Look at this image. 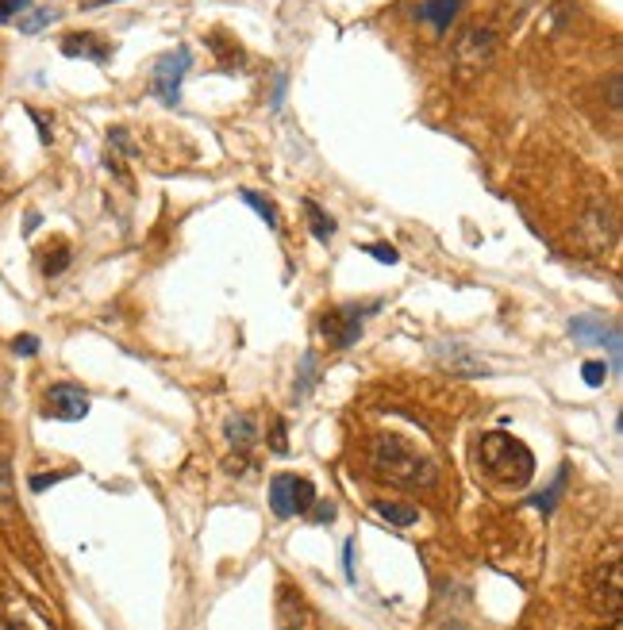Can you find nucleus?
Listing matches in <instances>:
<instances>
[{"instance_id": "1", "label": "nucleus", "mask_w": 623, "mask_h": 630, "mask_svg": "<svg viewBox=\"0 0 623 630\" xmlns=\"http://www.w3.org/2000/svg\"><path fill=\"white\" fill-rule=\"evenodd\" d=\"M370 469L378 481H389L396 489H427L435 485V462L412 450L401 434H378L370 442Z\"/></svg>"}, {"instance_id": "2", "label": "nucleus", "mask_w": 623, "mask_h": 630, "mask_svg": "<svg viewBox=\"0 0 623 630\" xmlns=\"http://www.w3.org/2000/svg\"><path fill=\"white\" fill-rule=\"evenodd\" d=\"M477 465L485 469L489 481L505 485V489H523L535 477V454L505 431L482 434V442H477Z\"/></svg>"}, {"instance_id": "3", "label": "nucleus", "mask_w": 623, "mask_h": 630, "mask_svg": "<svg viewBox=\"0 0 623 630\" xmlns=\"http://www.w3.org/2000/svg\"><path fill=\"white\" fill-rule=\"evenodd\" d=\"M493 58H497V35L489 27H465L450 50V62L462 78H477L482 70H489Z\"/></svg>"}, {"instance_id": "4", "label": "nucleus", "mask_w": 623, "mask_h": 630, "mask_svg": "<svg viewBox=\"0 0 623 630\" xmlns=\"http://www.w3.org/2000/svg\"><path fill=\"white\" fill-rule=\"evenodd\" d=\"M312 500H316V489H312V481H304V477L281 472V477H274V481H269V512H274L277 520L308 515Z\"/></svg>"}, {"instance_id": "5", "label": "nucleus", "mask_w": 623, "mask_h": 630, "mask_svg": "<svg viewBox=\"0 0 623 630\" xmlns=\"http://www.w3.org/2000/svg\"><path fill=\"white\" fill-rule=\"evenodd\" d=\"M193 66V50L189 47H177L170 55H162L150 70V93L159 96L162 104H177L182 101V81Z\"/></svg>"}, {"instance_id": "6", "label": "nucleus", "mask_w": 623, "mask_h": 630, "mask_svg": "<svg viewBox=\"0 0 623 630\" xmlns=\"http://www.w3.org/2000/svg\"><path fill=\"white\" fill-rule=\"evenodd\" d=\"M577 238H581V246L585 250L597 258V254H604V250H612V243H615V212H612V205L608 200H589V208H585V215H581V228H577Z\"/></svg>"}, {"instance_id": "7", "label": "nucleus", "mask_w": 623, "mask_h": 630, "mask_svg": "<svg viewBox=\"0 0 623 630\" xmlns=\"http://www.w3.org/2000/svg\"><path fill=\"white\" fill-rule=\"evenodd\" d=\"M362 315H366V307H358V304L324 312V319H320V335L327 339V347H332V350L355 347L358 335H362Z\"/></svg>"}, {"instance_id": "8", "label": "nucleus", "mask_w": 623, "mask_h": 630, "mask_svg": "<svg viewBox=\"0 0 623 630\" xmlns=\"http://www.w3.org/2000/svg\"><path fill=\"white\" fill-rule=\"evenodd\" d=\"M592 607H597L600 615L620 619V607H623V565H620V558H612L608 565H600L597 576H592Z\"/></svg>"}, {"instance_id": "9", "label": "nucleus", "mask_w": 623, "mask_h": 630, "mask_svg": "<svg viewBox=\"0 0 623 630\" xmlns=\"http://www.w3.org/2000/svg\"><path fill=\"white\" fill-rule=\"evenodd\" d=\"M43 411H47L50 419L73 423V419L89 416V396L81 393L78 385H55V388H47V396H43Z\"/></svg>"}, {"instance_id": "10", "label": "nucleus", "mask_w": 623, "mask_h": 630, "mask_svg": "<svg viewBox=\"0 0 623 630\" xmlns=\"http://www.w3.org/2000/svg\"><path fill=\"white\" fill-rule=\"evenodd\" d=\"M277 622H281V630L312 627V611H308L304 596H300L292 584H281V588H277Z\"/></svg>"}, {"instance_id": "11", "label": "nucleus", "mask_w": 623, "mask_h": 630, "mask_svg": "<svg viewBox=\"0 0 623 630\" xmlns=\"http://www.w3.org/2000/svg\"><path fill=\"white\" fill-rule=\"evenodd\" d=\"M62 55L66 58H89V62L104 66L112 50H108V43H101V35L78 32V35H66V39H62Z\"/></svg>"}, {"instance_id": "12", "label": "nucleus", "mask_w": 623, "mask_h": 630, "mask_svg": "<svg viewBox=\"0 0 623 630\" xmlns=\"http://www.w3.org/2000/svg\"><path fill=\"white\" fill-rule=\"evenodd\" d=\"M439 362H442V370H450L454 377H485V373H489L482 362H477V358L465 354V347H450V350L442 347L439 350Z\"/></svg>"}, {"instance_id": "13", "label": "nucleus", "mask_w": 623, "mask_h": 630, "mask_svg": "<svg viewBox=\"0 0 623 630\" xmlns=\"http://www.w3.org/2000/svg\"><path fill=\"white\" fill-rule=\"evenodd\" d=\"M458 4H462V0H424V4H419V20H427V24L442 35L450 32V20L458 16Z\"/></svg>"}, {"instance_id": "14", "label": "nucleus", "mask_w": 623, "mask_h": 630, "mask_svg": "<svg viewBox=\"0 0 623 630\" xmlns=\"http://www.w3.org/2000/svg\"><path fill=\"white\" fill-rule=\"evenodd\" d=\"M569 335L581 342H604V339L612 342V339H620V327L604 324V319H574V324H569Z\"/></svg>"}, {"instance_id": "15", "label": "nucleus", "mask_w": 623, "mask_h": 630, "mask_svg": "<svg viewBox=\"0 0 623 630\" xmlns=\"http://www.w3.org/2000/svg\"><path fill=\"white\" fill-rule=\"evenodd\" d=\"M373 512L381 515L385 523H393V527H412V523H419V512L412 504H393V500H373Z\"/></svg>"}, {"instance_id": "16", "label": "nucleus", "mask_w": 623, "mask_h": 630, "mask_svg": "<svg viewBox=\"0 0 623 630\" xmlns=\"http://www.w3.org/2000/svg\"><path fill=\"white\" fill-rule=\"evenodd\" d=\"M304 215H308V231L320 238V243H332L335 235V220L316 205V200H304Z\"/></svg>"}, {"instance_id": "17", "label": "nucleus", "mask_w": 623, "mask_h": 630, "mask_svg": "<svg viewBox=\"0 0 623 630\" xmlns=\"http://www.w3.org/2000/svg\"><path fill=\"white\" fill-rule=\"evenodd\" d=\"M254 439H258V427H254L251 416H235V419L228 423V442H231L235 450H251Z\"/></svg>"}, {"instance_id": "18", "label": "nucleus", "mask_w": 623, "mask_h": 630, "mask_svg": "<svg viewBox=\"0 0 623 630\" xmlns=\"http://www.w3.org/2000/svg\"><path fill=\"white\" fill-rule=\"evenodd\" d=\"M316 373H320V362H316V354H304L300 358V370H297V388H292V396H308L312 393V385H316Z\"/></svg>"}, {"instance_id": "19", "label": "nucleus", "mask_w": 623, "mask_h": 630, "mask_svg": "<svg viewBox=\"0 0 623 630\" xmlns=\"http://www.w3.org/2000/svg\"><path fill=\"white\" fill-rule=\"evenodd\" d=\"M243 200H246V205H251V208H254V212H258V215H262V220H266V223H269V228H274V231H277V228H281V215H277V208H274V205H269V200H262V197H258V192H251V189H246V192H243Z\"/></svg>"}, {"instance_id": "20", "label": "nucleus", "mask_w": 623, "mask_h": 630, "mask_svg": "<svg viewBox=\"0 0 623 630\" xmlns=\"http://www.w3.org/2000/svg\"><path fill=\"white\" fill-rule=\"evenodd\" d=\"M12 500H16V492H12V469H9V462L0 457V515H9L12 508Z\"/></svg>"}, {"instance_id": "21", "label": "nucleus", "mask_w": 623, "mask_h": 630, "mask_svg": "<svg viewBox=\"0 0 623 630\" xmlns=\"http://www.w3.org/2000/svg\"><path fill=\"white\" fill-rule=\"evenodd\" d=\"M58 20V12H50V9H43V12H32V16H20L16 24H20V32L24 35H35V32H43V27H50Z\"/></svg>"}, {"instance_id": "22", "label": "nucleus", "mask_w": 623, "mask_h": 630, "mask_svg": "<svg viewBox=\"0 0 623 630\" xmlns=\"http://www.w3.org/2000/svg\"><path fill=\"white\" fill-rule=\"evenodd\" d=\"M562 489H566V469L558 472V481H554L551 489H546V492H539V497H535V508H543V512H554V504H558Z\"/></svg>"}, {"instance_id": "23", "label": "nucleus", "mask_w": 623, "mask_h": 630, "mask_svg": "<svg viewBox=\"0 0 623 630\" xmlns=\"http://www.w3.org/2000/svg\"><path fill=\"white\" fill-rule=\"evenodd\" d=\"M32 9V0H0V24H12Z\"/></svg>"}, {"instance_id": "24", "label": "nucleus", "mask_w": 623, "mask_h": 630, "mask_svg": "<svg viewBox=\"0 0 623 630\" xmlns=\"http://www.w3.org/2000/svg\"><path fill=\"white\" fill-rule=\"evenodd\" d=\"M308 512H312V523H335V515H339L332 500H320V497L312 500V508H308Z\"/></svg>"}, {"instance_id": "25", "label": "nucleus", "mask_w": 623, "mask_h": 630, "mask_svg": "<svg viewBox=\"0 0 623 630\" xmlns=\"http://www.w3.org/2000/svg\"><path fill=\"white\" fill-rule=\"evenodd\" d=\"M269 450H274V454H289V439H285V419H274V427H269Z\"/></svg>"}, {"instance_id": "26", "label": "nucleus", "mask_w": 623, "mask_h": 630, "mask_svg": "<svg viewBox=\"0 0 623 630\" xmlns=\"http://www.w3.org/2000/svg\"><path fill=\"white\" fill-rule=\"evenodd\" d=\"M581 373H585V385H604V377H608V365L604 362H585L581 365Z\"/></svg>"}, {"instance_id": "27", "label": "nucleus", "mask_w": 623, "mask_h": 630, "mask_svg": "<svg viewBox=\"0 0 623 630\" xmlns=\"http://www.w3.org/2000/svg\"><path fill=\"white\" fill-rule=\"evenodd\" d=\"M12 350L32 358V354H39V339H35V335H16V339H12Z\"/></svg>"}, {"instance_id": "28", "label": "nucleus", "mask_w": 623, "mask_h": 630, "mask_svg": "<svg viewBox=\"0 0 623 630\" xmlns=\"http://www.w3.org/2000/svg\"><path fill=\"white\" fill-rule=\"evenodd\" d=\"M66 266H70V254H66V250H55V258H47V261H43V273H47V277H55V273H62Z\"/></svg>"}, {"instance_id": "29", "label": "nucleus", "mask_w": 623, "mask_h": 630, "mask_svg": "<svg viewBox=\"0 0 623 630\" xmlns=\"http://www.w3.org/2000/svg\"><path fill=\"white\" fill-rule=\"evenodd\" d=\"M343 576H347V581L355 584V542L343 546Z\"/></svg>"}, {"instance_id": "30", "label": "nucleus", "mask_w": 623, "mask_h": 630, "mask_svg": "<svg viewBox=\"0 0 623 630\" xmlns=\"http://www.w3.org/2000/svg\"><path fill=\"white\" fill-rule=\"evenodd\" d=\"M66 472H43V477H32V492H43V489H50V485H58L62 481Z\"/></svg>"}, {"instance_id": "31", "label": "nucleus", "mask_w": 623, "mask_h": 630, "mask_svg": "<svg viewBox=\"0 0 623 630\" xmlns=\"http://www.w3.org/2000/svg\"><path fill=\"white\" fill-rule=\"evenodd\" d=\"M370 254L378 261H389V266H396V258H401V254L393 250V246H370Z\"/></svg>"}, {"instance_id": "32", "label": "nucleus", "mask_w": 623, "mask_h": 630, "mask_svg": "<svg viewBox=\"0 0 623 630\" xmlns=\"http://www.w3.org/2000/svg\"><path fill=\"white\" fill-rule=\"evenodd\" d=\"M96 4H112V0H81V9H96Z\"/></svg>"}, {"instance_id": "33", "label": "nucleus", "mask_w": 623, "mask_h": 630, "mask_svg": "<svg viewBox=\"0 0 623 630\" xmlns=\"http://www.w3.org/2000/svg\"><path fill=\"white\" fill-rule=\"evenodd\" d=\"M9 630H24V627H20V622H12V627Z\"/></svg>"}]
</instances>
